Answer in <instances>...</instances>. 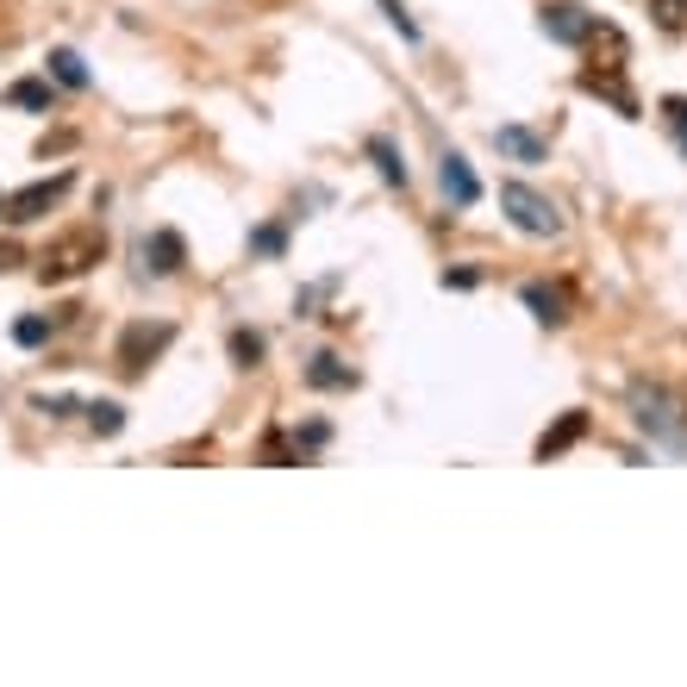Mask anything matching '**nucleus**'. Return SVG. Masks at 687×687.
I'll return each instance as SVG.
<instances>
[{"label":"nucleus","instance_id":"a211bd4d","mask_svg":"<svg viewBox=\"0 0 687 687\" xmlns=\"http://www.w3.org/2000/svg\"><path fill=\"white\" fill-rule=\"evenodd\" d=\"M13 337L26 344V351H38V344L50 337V320H19V325H13Z\"/></svg>","mask_w":687,"mask_h":687},{"label":"nucleus","instance_id":"423d86ee","mask_svg":"<svg viewBox=\"0 0 687 687\" xmlns=\"http://www.w3.org/2000/svg\"><path fill=\"white\" fill-rule=\"evenodd\" d=\"M438 181H444V194L457 200V207H475L481 200V181H475V169H469V157H457L450 150L444 157V169H438Z\"/></svg>","mask_w":687,"mask_h":687},{"label":"nucleus","instance_id":"7ed1b4c3","mask_svg":"<svg viewBox=\"0 0 687 687\" xmlns=\"http://www.w3.org/2000/svg\"><path fill=\"white\" fill-rule=\"evenodd\" d=\"M63 188H69V176H50V181H32V188H19L13 200H7V219H45L57 200H63Z\"/></svg>","mask_w":687,"mask_h":687},{"label":"nucleus","instance_id":"aec40b11","mask_svg":"<svg viewBox=\"0 0 687 687\" xmlns=\"http://www.w3.org/2000/svg\"><path fill=\"white\" fill-rule=\"evenodd\" d=\"M282 244H288V238H282V225H263V232H256V251H263V256H275Z\"/></svg>","mask_w":687,"mask_h":687},{"label":"nucleus","instance_id":"20e7f679","mask_svg":"<svg viewBox=\"0 0 687 687\" xmlns=\"http://www.w3.org/2000/svg\"><path fill=\"white\" fill-rule=\"evenodd\" d=\"M169 337H176L169 325H131V332L119 337V369H126V375H138V369H145L150 356L169 344Z\"/></svg>","mask_w":687,"mask_h":687},{"label":"nucleus","instance_id":"ddd939ff","mask_svg":"<svg viewBox=\"0 0 687 687\" xmlns=\"http://www.w3.org/2000/svg\"><path fill=\"white\" fill-rule=\"evenodd\" d=\"M88 425H95L100 438L126 432V406H112V400H95V406H88Z\"/></svg>","mask_w":687,"mask_h":687},{"label":"nucleus","instance_id":"f3484780","mask_svg":"<svg viewBox=\"0 0 687 687\" xmlns=\"http://www.w3.org/2000/svg\"><path fill=\"white\" fill-rule=\"evenodd\" d=\"M7 100H13V107H50V88H45V81H13Z\"/></svg>","mask_w":687,"mask_h":687},{"label":"nucleus","instance_id":"f8f14e48","mask_svg":"<svg viewBox=\"0 0 687 687\" xmlns=\"http://www.w3.org/2000/svg\"><path fill=\"white\" fill-rule=\"evenodd\" d=\"M50 76L63 81V88H88V69H81L76 50H50Z\"/></svg>","mask_w":687,"mask_h":687},{"label":"nucleus","instance_id":"39448f33","mask_svg":"<svg viewBox=\"0 0 687 687\" xmlns=\"http://www.w3.org/2000/svg\"><path fill=\"white\" fill-rule=\"evenodd\" d=\"M543 32L557 38V45H588L593 19L581 13V7H569V0H562V7H543Z\"/></svg>","mask_w":687,"mask_h":687},{"label":"nucleus","instance_id":"6ab92c4d","mask_svg":"<svg viewBox=\"0 0 687 687\" xmlns=\"http://www.w3.org/2000/svg\"><path fill=\"white\" fill-rule=\"evenodd\" d=\"M382 13L394 19V32H400V38H419V26L406 19V7H400V0H382Z\"/></svg>","mask_w":687,"mask_h":687},{"label":"nucleus","instance_id":"9d476101","mask_svg":"<svg viewBox=\"0 0 687 687\" xmlns=\"http://www.w3.org/2000/svg\"><path fill=\"white\" fill-rule=\"evenodd\" d=\"M306 382L313 387H356V375L337 356H313V369H306Z\"/></svg>","mask_w":687,"mask_h":687},{"label":"nucleus","instance_id":"1a4fd4ad","mask_svg":"<svg viewBox=\"0 0 687 687\" xmlns=\"http://www.w3.org/2000/svg\"><path fill=\"white\" fill-rule=\"evenodd\" d=\"M494 145L507 150V157H519V163H543V145L531 138V131H519V126H500V131H494Z\"/></svg>","mask_w":687,"mask_h":687},{"label":"nucleus","instance_id":"dca6fc26","mask_svg":"<svg viewBox=\"0 0 687 687\" xmlns=\"http://www.w3.org/2000/svg\"><path fill=\"white\" fill-rule=\"evenodd\" d=\"M232 356H238V369H256V363H263V337H256V332H232Z\"/></svg>","mask_w":687,"mask_h":687},{"label":"nucleus","instance_id":"6e6552de","mask_svg":"<svg viewBox=\"0 0 687 687\" xmlns=\"http://www.w3.org/2000/svg\"><path fill=\"white\" fill-rule=\"evenodd\" d=\"M181 263H188V244H181L176 232H157V238H145V269H150V275H176Z\"/></svg>","mask_w":687,"mask_h":687},{"label":"nucleus","instance_id":"4468645a","mask_svg":"<svg viewBox=\"0 0 687 687\" xmlns=\"http://www.w3.org/2000/svg\"><path fill=\"white\" fill-rule=\"evenodd\" d=\"M526 306L538 313L543 325H562V294L557 288H526Z\"/></svg>","mask_w":687,"mask_h":687},{"label":"nucleus","instance_id":"2eb2a0df","mask_svg":"<svg viewBox=\"0 0 687 687\" xmlns=\"http://www.w3.org/2000/svg\"><path fill=\"white\" fill-rule=\"evenodd\" d=\"M650 13H656L663 32H681V26H687V0H650Z\"/></svg>","mask_w":687,"mask_h":687},{"label":"nucleus","instance_id":"9b49d317","mask_svg":"<svg viewBox=\"0 0 687 687\" xmlns=\"http://www.w3.org/2000/svg\"><path fill=\"white\" fill-rule=\"evenodd\" d=\"M369 157H375V169H382V181H394V188H406V163H400V150L387 145V138H369Z\"/></svg>","mask_w":687,"mask_h":687},{"label":"nucleus","instance_id":"0eeeda50","mask_svg":"<svg viewBox=\"0 0 687 687\" xmlns=\"http://www.w3.org/2000/svg\"><path fill=\"white\" fill-rule=\"evenodd\" d=\"M581 438H588V413H562L557 425H550V432L538 438V463L562 457V450H569V444H581Z\"/></svg>","mask_w":687,"mask_h":687},{"label":"nucleus","instance_id":"4be33fe9","mask_svg":"<svg viewBox=\"0 0 687 687\" xmlns=\"http://www.w3.org/2000/svg\"><path fill=\"white\" fill-rule=\"evenodd\" d=\"M663 112H669L675 126H681V150H687V100H663Z\"/></svg>","mask_w":687,"mask_h":687},{"label":"nucleus","instance_id":"412c9836","mask_svg":"<svg viewBox=\"0 0 687 687\" xmlns=\"http://www.w3.org/2000/svg\"><path fill=\"white\" fill-rule=\"evenodd\" d=\"M263 457H269V463H288L294 450H288V438H282V432H269V438H263Z\"/></svg>","mask_w":687,"mask_h":687},{"label":"nucleus","instance_id":"f257e3e1","mask_svg":"<svg viewBox=\"0 0 687 687\" xmlns=\"http://www.w3.org/2000/svg\"><path fill=\"white\" fill-rule=\"evenodd\" d=\"M107 256V238H100L95 225H76V232H63V238L50 244L45 256H38V282H76V275H88Z\"/></svg>","mask_w":687,"mask_h":687},{"label":"nucleus","instance_id":"f03ea898","mask_svg":"<svg viewBox=\"0 0 687 687\" xmlns=\"http://www.w3.org/2000/svg\"><path fill=\"white\" fill-rule=\"evenodd\" d=\"M500 207H507V219L519 225V232H531V238H557L562 232V213L550 207L538 188H526V181H500Z\"/></svg>","mask_w":687,"mask_h":687},{"label":"nucleus","instance_id":"5701e85b","mask_svg":"<svg viewBox=\"0 0 687 687\" xmlns=\"http://www.w3.org/2000/svg\"><path fill=\"white\" fill-rule=\"evenodd\" d=\"M19 263V244H0V269H13Z\"/></svg>","mask_w":687,"mask_h":687}]
</instances>
